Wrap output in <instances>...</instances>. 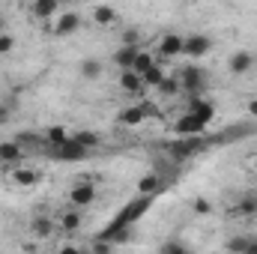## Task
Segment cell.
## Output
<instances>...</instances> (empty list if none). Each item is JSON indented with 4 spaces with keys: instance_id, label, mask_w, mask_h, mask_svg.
<instances>
[{
    "instance_id": "cell-1",
    "label": "cell",
    "mask_w": 257,
    "mask_h": 254,
    "mask_svg": "<svg viewBox=\"0 0 257 254\" xmlns=\"http://www.w3.org/2000/svg\"><path fill=\"white\" fill-rule=\"evenodd\" d=\"M203 150H209L206 132H203V135H183V138H177V141L168 144V156H171L174 162H186V159H192V156L203 153Z\"/></svg>"
},
{
    "instance_id": "cell-2",
    "label": "cell",
    "mask_w": 257,
    "mask_h": 254,
    "mask_svg": "<svg viewBox=\"0 0 257 254\" xmlns=\"http://www.w3.org/2000/svg\"><path fill=\"white\" fill-rule=\"evenodd\" d=\"M177 78H180V87L189 96H203V90H206V72L200 66H183Z\"/></svg>"
},
{
    "instance_id": "cell-3",
    "label": "cell",
    "mask_w": 257,
    "mask_h": 254,
    "mask_svg": "<svg viewBox=\"0 0 257 254\" xmlns=\"http://www.w3.org/2000/svg\"><path fill=\"white\" fill-rule=\"evenodd\" d=\"M51 150H54V159H57V162H81V159H87V153H90L87 147H81V144L72 141V138L63 141V144H57V147H51Z\"/></svg>"
},
{
    "instance_id": "cell-4",
    "label": "cell",
    "mask_w": 257,
    "mask_h": 254,
    "mask_svg": "<svg viewBox=\"0 0 257 254\" xmlns=\"http://www.w3.org/2000/svg\"><path fill=\"white\" fill-rule=\"evenodd\" d=\"M93 200H96V186H93V183H87V180H84V183L78 180V183L72 186V191H69V203H72V206H78V209L93 206Z\"/></svg>"
},
{
    "instance_id": "cell-5",
    "label": "cell",
    "mask_w": 257,
    "mask_h": 254,
    "mask_svg": "<svg viewBox=\"0 0 257 254\" xmlns=\"http://www.w3.org/2000/svg\"><path fill=\"white\" fill-rule=\"evenodd\" d=\"M209 51H212V39H209V36H203V33H192V36H186V48H183L186 57L200 60V57H206Z\"/></svg>"
},
{
    "instance_id": "cell-6",
    "label": "cell",
    "mask_w": 257,
    "mask_h": 254,
    "mask_svg": "<svg viewBox=\"0 0 257 254\" xmlns=\"http://www.w3.org/2000/svg\"><path fill=\"white\" fill-rule=\"evenodd\" d=\"M206 126H209V123H203L200 117H194L192 111H186V114L174 123V135H177V138H183V135H203Z\"/></svg>"
},
{
    "instance_id": "cell-7",
    "label": "cell",
    "mask_w": 257,
    "mask_h": 254,
    "mask_svg": "<svg viewBox=\"0 0 257 254\" xmlns=\"http://www.w3.org/2000/svg\"><path fill=\"white\" fill-rule=\"evenodd\" d=\"M153 111H156L153 105H132V108H123V111L117 114V123H120V126H141Z\"/></svg>"
},
{
    "instance_id": "cell-8",
    "label": "cell",
    "mask_w": 257,
    "mask_h": 254,
    "mask_svg": "<svg viewBox=\"0 0 257 254\" xmlns=\"http://www.w3.org/2000/svg\"><path fill=\"white\" fill-rule=\"evenodd\" d=\"M9 180H12L15 186H21V189H33V186L42 183V171H36V168H15V165H12Z\"/></svg>"
},
{
    "instance_id": "cell-9",
    "label": "cell",
    "mask_w": 257,
    "mask_h": 254,
    "mask_svg": "<svg viewBox=\"0 0 257 254\" xmlns=\"http://www.w3.org/2000/svg\"><path fill=\"white\" fill-rule=\"evenodd\" d=\"M81 30V15L78 12H60L57 21H54V36L63 39V36H72Z\"/></svg>"
},
{
    "instance_id": "cell-10",
    "label": "cell",
    "mask_w": 257,
    "mask_h": 254,
    "mask_svg": "<svg viewBox=\"0 0 257 254\" xmlns=\"http://www.w3.org/2000/svg\"><path fill=\"white\" fill-rule=\"evenodd\" d=\"M183 48H186V36H180V33H165L159 39V54L162 57H183Z\"/></svg>"
},
{
    "instance_id": "cell-11",
    "label": "cell",
    "mask_w": 257,
    "mask_h": 254,
    "mask_svg": "<svg viewBox=\"0 0 257 254\" xmlns=\"http://www.w3.org/2000/svg\"><path fill=\"white\" fill-rule=\"evenodd\" d=\"M189 111H192L194 117H200L203 123H212V120H215V105L206 102L203 96H192V99H189Z\"/></svg>"
},
{
    "instance_id": "cell-12",
    "label": "cell",
    "mask_w": 257,
    "mask_h": 254,
    "mask_svg": "<svg viewBox=\"0 0 257 254\" xmlns=\"http://www.w3.org/2000/svg\"><path fill=\"white\" fill-rule=\"evenodd\" d=\"M60 12V0H33L30 3V15L39 18V21H48Z\"/></svg>"
},
{
    "instance_id": "cell-13",
    "label": "cell",
    "mask_w": 257,
    "mask_h": 254,
    "mask_svg": "<svg viewBox=\"0 0 257 254\" xmlns=\"http://www.w3.org/2000/svg\"><path fill=\"white\" fill-rule=\"evenodd\" d=\"M24 159V150H21V144L18 141H3L0 144V165H18Z\"/></svg>"
},
{
    "instance_id": "cell-14",
    "label": "cell",
    "mask_w": 257,
    "mask_h": 254,
    "mask_svg": "<svg viewBox=\"0 0 257 254\" xmlns=\"http://www.w3.org/2000/svg\"><path fill=\"white\" fill-rule=\"evenodd\" d=\"M57 230H66V233L81 230V209H78V206H69V209L60 212V218H57Z\"/></svg>"
},
{
    "instance_id": "cell-15",
    "label": "cell",
    "mask_w": 257,
    "mask_h": 254,
    "mask_svg": "<svg viewBox=\"0 0 257 254\" xmlns=\"http://www.w3.org/2000/svg\"><path fill=\"white\" fill-rule=\"evenodd\" d=\"M251 66H254V54H251V51H236V54H230V60H227V69H230L233 75H245V72H251Z\"/></svg>"
},
{
    "instance_id": "cell-16",
    "label": "cell",
    "mask_w": 257,
    "mask_h": 254,
    "mask_svg": "<svg viewBox=\"0 0 257 254\" xmlns=\"http://www.w3.org/2000/svg\"><path fill=\"white\" fill-rule=\"evenodd\" d=\"M135 57H138V45H120V48L114 51V66H117L120 72H123V69H132Z\"/></svg>"
},
{
    "instance_id": "cell-17",
    "label": "cell",
    "mask_w": 257,
    "mask_h": 254,
    "mask_svg": "<svg viewBox=\"0 0 257 254\" xmlns=\"http://www.w3.org/2000/svg\"><path fill=\"white\" fill-rule=\"evenodd\" d=\"M120 90H126V93H141V90H144V78H141L135 69H123V75H120Z\"/></svg>"
},
{
    "instance_id": "cell-18",
    "label": "cell",
    "mask_w": 257,
    "mask_h": 254,
    "mask_svg": "<svg viewBox=\"0 0 257 254\" xmlns=\"http://www.w3.org/2000/svg\"><path fill=\"white\" fill-rule=\"evenodd\" d=\"M54 227H57V221H54V218H48V215H36V218L30 221V230H33L36 236H42V239H45V236H51V233H54Z\"/></svg>"
},
{
    "instance_id": "cell-19",
    "label": "cell",
    "mask_w": 257,
    "mask_h": 254,
    "mask_svg": "<svg viewBox=\"0 0 257 254\" xmlns=\"http://www.w3.org/2000/svg\"><path fill=\"white\" fill-rule=\"evenodd\" d=\"M72 141H78V144H81V147H87V150H93V147H99V144H102L99 132H93V129H78V132H72Z\"/></svg>"
},
{
    "instance_id": "cell-20",
    "label": "cell",
    "mask_w": 257,
    "mask_h": 254,
    "mask_svg": "<svg viewBox=\"0 0 257 254\" xmlns=\"http://www.w3.org/2000/svg\"><path fill=\"white\" fill-rule=\"evenodd\" d=\"M141 78H144V87H159V84L165 81V69H162V63L156 60V63L150 66V69H147Z\"/></svg>"
},
{
    "instance_id": "cell-21",
    "label": "cell",
    "mask_w": 257,
    "mask_h": 254,
    "mask_svg": "<svg viewBox=\"0 0 257 254\" xmlns=\"http://www.w3.org/2000/svg\"><path fill=\"white\" fill-rule=\"evenodd\" d=\"M159 189H162V177L159 174H147V177L138 180V191L141 194H156Z\"/></svg>"
},
{
    "instance_id": "cell-22",
    "label": "cell",
    "mask_w": 257,
    "mask_h": 254,
    "mask_svg": "<svg viewBox=\"0 0 257 254\" xmlns=\"http://www.w3.org/2000/svg\"><path fill=\"white\" fill-rule=\"evenodd\" d=\"M93 21H96V24H114V21H117V9L102 3V6L93 9Z\"/></svg>"
},
{
    "instance_id": "cell-23",
    "label": "cell",
    "mask_w": 257,
    "mask_h": 254,
    "mask_svg": "<svg viewBox=\"0 0 257 254\" xmlns=\"http://www.w3.org/2000/svg\"><path fill=\"white\" fill-rule=\"evenodd\" d=\"M72 138V132L66 126H51V129H45V141L51 144V147H57V144H63V141H69Z\"/></svg>"
},
{
    "instance_id": "cell-24",
    "label": "cell",
    "mask_w": 257,
    "mask_h": 254,
    "mask_svg": "<svg viewBox=\"0 0 257 254\" xmlns=\"http://www.w3.org/2000/svg\"><path fill=\"white\" fill-rule=\"evenodd\" d=\"M99 75H102V63H99V60H93V57L81 60V78H87V81H96Z\"/></svg>"
},
{
    "instance_id": "cell-25",
    "label": "cell",
    "mask_w": 257,
    "mask_h": 254,
    "mask_svg": "<svg viewBox=\"0 0 257 254\" xmlns=\"http://www.w3.org/2000/svg\"><path fill=\"white\" fill-rule=\"evenodd\" d=\"M156 90H159L162 96H180V93H183V87H180V78H168V75H165V81H162Z\"/></svg>"
},
{
    "instance_id": "cell-26",
    "label": "cell",
    "mask_w": 257,
    "mask_h": 254,
    "mask_svg": "<svg viewBox=\"0 0 257 254\" xmlns=\"http://www.w3.org/2000/svg\"><path fill=\"white\" fill-rule=\"evenodd\" d=\"M153 63H156V57H153L150 51H138V57H135V63H132V69H135L138 75H144V72H147V69H150Z\"/></svg>"
},
{
    "instance_id": "cell-27",
    "label": "cell",
    "mask_w": 257,
    "mask_h": 254,
    "mask_svg": "<svg viewBox=\"0 0 257 254\" xmlns=\"http://www.w3.org/2000/svg\"><path fill=\"white\" fill-rule=\"evenodd\" d=\"M236 212H239V215H257V197H248V194H245V197L236 203Z\"/></svg>"
},
{
    "instance_id": "cell-28",
    "label": "cell",
    "mask_w": 257,
    "mask_h": 254,
    "mask_svg": "<svg viewBox=\"0 0 257 254\" xmlns=\"http://www.w3.org/2000/svg\"><path fill=\"white\" fill-rule=\"evenodd\" d=\"M248 236H236V239H230V242H224V248L227 251H248Z\"/></svg>"
},
{
    "instance_id": "cell-29",
    "label": "cell",
    "mask_w": 257,
    "mask_h": 254,
    "mask_svg": "<svg viewBox=\"0 0 257 254\" xmlns=\"http://www.w3.org/2000/svg\"><path fill=\"white\" fill-rule=\"evenodd\" d=\"M12 48H15V39H12V33L3 30V33H0V54H9Z\"/></svg>"
},
{
    "instance_id": "cell-30",
    "label": "cell",
    "mask_w": 257,
    "mask_h": 254,
    "mask_svg": "<svg viewBox=\"0 0 257 254\" xmlns=\"http://www.w3.org/2000/svg\"><path fill=\"white\" fill-rule=\"evenodd\" d=\"M194 212H200V215H209V212H212V203H209V200H206V197H194Z\"/></svg>"
},
{
    "instance_id": "cell-31",
    "label": "cell",
    "mask_w": 257,
    "mask_h": 254,
    "mask_svg": "<svg viewBox=\"0 0 257 254\" xmlns=\"http://www.w3.org/2000/svg\"><path fill=\"white\" fill-rule=\"evenodd\" d=\"M138 39H141L138 30H126V33H123V45H138Z\"/></svg>"
},
{
    "instance_id": "cell-32",
    "label": "cell",
    "mask_w": 257,
    "mask_h": 254,
    "mask_svg": "<svg viewBox=\"0 0 257 254\" xmlns=\"http://www.w3.org/2000/svg\"><path fill=\"white\" fill-rule=\"evenodd\" d=\"M162 251H168V254L177 251V254H180V251H186V245H183V242H165V245H162Z\"/></svg>"
},
{
    "instance_id": "cell-33",
    "label": "cell",
    "mask_w": 257,
    "mask_h": 254,
    "mask_svg": "<svg viewBox=\"0 0 257 254\" xmlns=\"http://www.w3.org/2000/svg\"><path fill=\"white\" fill-rule=\"evenodd\" d=\"M93 251H99V254L111 251V242H105V239H99V242H93Z\"/></svg>"
},
{
    "instance_id": "cell-34",
    "label": "cell",
    "mask_w": 257,
    "mask_h": 254,
    "mask_svg": "<svg viewBox=\"0 0 257 254\" xmlns=\"http://www.w3.org/2000/svg\"><path fill=\"white\" fill-rule=\"evenodd\" d=\"M248 117L257 120V99H248Z\"/></svg>"
},
{
    "instance_id": "cell-35",
    "label": "cell",
    "mask_w": 257,
    "mask_h": 254,
    "mask_svg": "<svg viewBox=\"0 0 257 254\" xmlns=\"http://www.w3.org/2000/svg\"><path fill=\"white\" fill-rule=\"evenodd\" d=\"M3 30H6V18L0 15V33H3Z\"/></svg>"
},
{
    "instance_id": "cell-36",
    "label": "cell",
    "mask_w": 257,
    "mask_h": 254,
    "mask_svg": "<svg viewBox=\"0 0 257 254\" xmlns=\"http://www.w3.org/2000/svg\"><path fill=\"white\" fill-rule=\"evenodd\" d=\"M254 171H257V159H254Z\"/></svg>"
}]
</instances>
